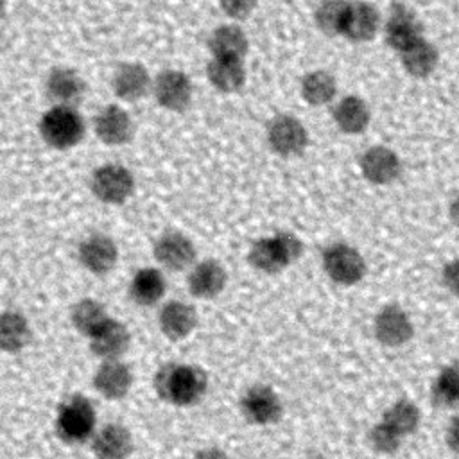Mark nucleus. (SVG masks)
Returning a JSON list of instances; mask_svg holds the SVG:
<instances>
[{
  "label": "nucleus",
  "instance_id": "nucleus-26",
  "mask_svg": "<svg viewBox=\"0 0 459 459\" xmlns=\"http://www.w3.org/2000/svg\"><path fill=\"white\" fill-rule=\"evenodd\" d=\"M32 341V328L29 319L20 310L0 312V351L18 353Z\"/></svg>",
  "mask_w": 459,
  "mask_h": 459
},
{
  "label": "nucleus",
  "instance_id": "nucleus-22",
  "mask_svg": "<svg viewBox=\"0 0 459 459\" xmlns=\"http://www.w3.org/2000/svg\"><path fill=\"white\" fill-rule=\"evenodd\" d=\"M197 326V310L183 299H170L158 312V328L170 341L186 339Z\"/></svg>",
  "mask_w": 459,
  "mask_h": 459
},
{
  "label": "nucleus",
  "instance_id": "nucleus-6",
  "mask_svg": "<svg viewBox=\"0 0 459 459\" xmlns=\"http://www.w3.org/2000/svg\"><path fill=\"white\" fill-rule=\"evenodd\" d=\"M90 190L104 204H122L134 192V176L120 163H104L93 170Z\"/></svg>",
  "mask_w": 459,
  "mask_h": 459
},
{
  "label": "nucleus",
  "instance_id": "nucleus-3",
  "mask_svg": "<svg viewBox=\"0 0 459 459\" xmlns=\"http://www.w3.org/2000/svg\"><path fill=\"white\" fill-rule=\"evenodd\" d=\"M38 129L48 147L66 151L82 140L86 126L77 108L52 106L41 115Z\"/></svg>",
  "mask_w": 459,
  "mask_h": 459
},
{
  "label": "nucleus",
  "instance_id": "nucleus-20",
  "mask_svg": "<svg viewBox=\"0 0 459 459\" xmlns=\"http://www.w3.org/2000/svg\"><path fill=\"white\" fill-rule=\"evenodd\" d=\"M111 90L124 102H136L152 90L149 70L136 61L120 63L111 75Z\"/></svg>",
  "mask_w": 459,
  "mask_h": 459
},
{
  "label": "nucleus",
  "instance_id": "nucleus-9",
  "mask_svg": "<svg viewBox=\"0 0 459 459\" xmlns=\"http://www.w3.org/2000/svg\"><path fill=\"white\" fill-rule=\"evenodd\" d=\"M156 102L167 111H185L194 97V84L190 77L181 70H163L152 79V90Z\"/></svg>",
  "mask_w": 459,
  "mask_h": 459
},
{
  "label": "nucleus",
  "instance_id": "nucleus-10",
  "mask_svg": "<svg viewBox=\"0 0 459 459\" xmlns=\"http://www.w3.org/2000/svg\"><path fill=\"white\" fill-rule=\"evenodd\" d=\"M77 260L84 271L104 276L111 273L118 262L117 242L106 233H90L77 247Z\"/></svg>",
  "mask_w": 459,
  "mask_h": 459
},
{
  "label": "nucleus",
  "instance_id": "nucleus-8",
  "mask_svg": "<svg viewBox=\"0 0 459 459\" xmlns=\"http://www.w3.org/2000/svg\"><path fill=\"white\" fill-rule=\"evenodd\" d=\"M373 335L382 346L400 348L412 339L414 325L405 308L387 303L375 314Z\"/></svg>",
  "mask_w": 459,
  "mask_h": 459
},
{
  "label": "nucleus",
  "instance_id": "nucleus-4",
  "mask_svg": "<svg viewBox=\"0 0 459 459\" xmlns=\"http://www.w3.org/2000/svg\"><path fill=\"white\" fill-rule=\"evenodd\" d=\"M321 264L325 274L341 287H351L362 281L368 265L362 253L348 242H332L323 249Z\"/></svg>",
  "mask_w": 459,
  "mask_h": 459
},
{
  "label": "nucleus",
  "instance_id": "nucleus-1",
  "mask_svg": "<svg viewBox=\"0 0 459 459\" xmlns=\"http://www.w3.org/2000/svg\"><path fill=\"white\" fill-rule=\"evenodd\" d=\"M152 389L169 405L192 407L208 393V373L192 362L169 360L156 369Z\"/></svg>",
  "mask_w": 459,
  "mask_h": 459
},
{
  "label": "nucleus",
  "instance_id": "nucleus-29",
  "mask_svg": "<svg viewBox=\"0 0 459 459\" xmlns=\"http://www.w3.org/2000/svg\"><path fill=\"white\" fill-rule=\"evenodd\" d=\"M111 316L95 298H81L70 307V323L77 333L90 339Z\"/></svg>",
  "mask_w": 459,
  "mask_h": 459
},
{
  "label": "nucleus",
  "instance_id": "nucleus-31",
  "mask_svg": "<svg viewBox=\"0 0 459 459\" xmlns=\"http://www.w3.org/2000/svg\"><path fill=\"white\" fill-rule=\"evenodd\" d=\"M434 405L441 409H454L459 405V360L446 364L436 377L430 387Z\"/></svg>",
  "mask_w": 459,
  "mask_h": 459
},
{
  "label": "nucleus",
  "instance_id": "nucleus-19",
  "mask_svg": "<svg viewBox=\"0 0 459 459\" xmlns=\"http://www.w3.org/2000/svg\"><path fill=\"white\" fill-rule=\"evenodd\" d=\"M95 459H127L133 454L134 441L131 430L122 423H104L97 427L90 439Z\"/></svg>",
  "mask_w": 459,
  "mask_h": 459
},
{
  "label": "nucleus",
  "instance_id": "nucleus-28",
  "mask_svg": "<svg viewBox=\"0 0 459 459\" xmlns=\"http://www.w3.org/2000/svg\"><path fill=\"white\" fill-rule=\"evenodd\" d=\"M206 77L217 91L237 93L246 84L244 61L212 57L206 65Z\"/></svg>",
  "mask_w": 459,
  "mask_h": 459
},
{
  "label": "nucleus",
  "instance_id": "nucleus-14",
  "mask_svg": "<svg viewBox=\"0 0 459 459\" xmlns=\"http://www.w3.org/2000/svg\"><path fill=\"white\" fill-rule=\"evenodd\" d=\"M360 174L373 185H391L402 174V160L391 147L371 145L359 160Z\"/></svg>",
  "mask_w": 459,
  "mask_h": 459
},
{
  "label": "nucleus",
  "instance_id": "nucleus-39",
  "mask_svg": "<svg viewBox=\"0 0 459 459\" xmlns=\"http://www.w3.org/2000/svg\"><path fill=\"white\" fill-rule=\"evenodd\" d=\"M445 441L452 452L459 454V416H454L448 421V425L445 429Z\"/></svg>",
  "mask_w": 459,
  "mask_h": 459
},
{
  "label": "nucleus",
  "instance_id": "nucleus-34",
  "mask_svg": "<svg viewBox=\"0 0 459 459\" xmlns=\"http://www.w3.org/2000/svg\"><path fill=\"white\" fill-rule=\"evenodd\" d=\"M350 0H321L314 11L316 27L326 36H341Z\"/></svg>",
  "mask_w": 459,
  "mask_h": 459
},
{
  "label": "nucleus",
  "instance_id": "nucleus-44",
  "mask_svg": "<svg viewBox=\"0 0 459 459\" xmlns=\"http://www.w3.org/2000/svg\"><path fill=\"white\" fill-rule=\"evenodd\" d=\"M142 459H145V457H142Z\"/></svg>",
  "mask_w": 459,
  "mask_h": 459
},
{
  "label": "nucleus",
  "instance_id": "nucleus-15",
  "mask_svg": "<svg viewBox=\"0 0 459 459\" xmlns=\"http://www.w3.org/2000/svg\"><path fill=\"white\" fill-rule=\"evenodd\" d=\"M382 27L378 9L366 0H350L341 36L353 41L364 43L377 36Z\"/></svg>",
  "mask_w": 459,
  "mask_h": 459
},
{
  "label": "nucleus",
  "instance_id": "nucleus-5",
  "mask_svg": "<svg viewBox=\"0 0 459 459\" xmlns=\"http://www.w3.org/2000/svg\"><path fill=\"white\" fill-rule=\"evenodd\" d=\"M238 409L247 423L267 427L280 421L283 414V402L273 385L253 384L240 394Z\"/></svg>",
  "mask_w": 459,
  "mask_h": 459
},
{
  "label": "nucleus",
  "instance_id": "nucleus-25",
  "mask_svg": "<svg viewBox=\"0 0 459 459\" xmlns=\"http://www.w3.org/2000/svg\"><path fill=\"white\" fill-rule=\"evenodd\" d=\"M335 126L346 134H360L369 127L371 109L359 95H344L332 109Z\"/></svg>",
  "mask_w": 459,
  "mask_h": 459
},
{
  "label": "nucleus",
  "instance_id": "nucleus-36",
  "mask_svg": "<svg viewBox=\"0 0 459 459\" xmlns=\"http://www.w3.org/2000/svg\"><path fill=\"white\" fill-rule=\"evenodd\" d=\"M271 237H273V240L278 247V253L287 267L292 265L303 255V242L299 240L298 235H294L290 231H276Z\"/></svg>",
  "mask_w": 459,
  "mask_h": 459
},
{
  "label": "nucleus",
  "instance_id": "nucleus-11",
  "mask_svg": "<svg viewBox=\"0 0 459 459\" xmlns=\"http://www.w3.org/2000/svg\"><path fill=\"white\" fill-rule=\"evenodd\" d=\"M384 38L385 43L400 54L423 38V27L411 7L405 4H393L384 22Z\"/></svg>",
  "mask_w": 459,
  "mask_h": 459
},
{
  "label": "nucleus",
  "instance_id": "nucleus-27",
  "mask_svg": "<svg viewBox=\"0 0 459 459\" xmlns=\"http://www.w3.org/2000/svg\"><path fill=\"white\" fill-rule=\"evenodd\" d=\"M402 68L414 79H425L434 74L439 63V52L434 43L421 38L400 54Z\"/></svg>",
  "mask_w": 459,
  "mask_h": 459
},
{
  "label": "nucleus",
  "instance_id": "nucleus-24",
  "mask_svg": "<svg viewBox=\"0 0 459 459\" xmlns=\"http://www.w3.org/2000/svg\"><path fill=\"white\" fill-rule=\"evenodd\" d=\"M208 48L212 57L244 61L249 50V39L240 25L222 23L212 30L208 38Z\"/></svg>",
  "mask_w": 459,
  "mask_h": 459
},
{
  "label": "nucleus",
  "instance_id": "nucleus-13",
  "mask_svg": "<svg viewBox=\"0 0 459 459\" xmlns=\"http://www.w3.org/2000/svg\"><path fill=\"white\" fill-rule=\"evenodd\" d=\"M154 260L167 271H185L195 264V246L181 231L161 233L152 246Z\"/></svg>",
  "mask_w": 459,
  "mask_h": 459
},
{
  "label": "nucleus",
  "instance_id": "nucleus-16",
  "mask_svg": "<svg viewBox=\"0 0 459 459\" xmlns=\"http://www.w3.org/2000/svg\"><path fill=\"white\" fill-rule=\"evenodd\" d=\"M84 79L70 66H54L45 79V95L52 106L75 108L84 97Z\"/></svg>",
  "mask_w": 459,
  "mask_h": 459
},
{
  "label": "nucleus",
  "instance_id": "nucleus-30",
  "mask_svg": "<svg viewBox=\"0 0 459 459\" xmlns=\"http://www.w3.org/2000/svg\"><path fill=\"white\" fill-rule=\"evenodd\" d=\"M299 93L310 106H326L337 95V81L326 70H310L299 81Z\"/></svg>",
  "mask_w": 459,
  "mask_h": 459
},
{
  "label": "nucleus",
  "instance_id": "nucleus-37",
  "mask_svg": "<svg viewBox=\"0 0 459 459\" xmlns=\"http://www.w3.org/2000/svg\"><path fill=\"white\" fill-rule=\"evenodd\" d=\"M219 7L231 22H242L256 9V0H219Z\"/></svg>",
  "mask_w": 459,
  "mask_h": 459
},
{
  "label": "nucleus",
  "instance_id": "nucleus-42",
  "mask_svg": "<svg viewBox=\"0 0 459 459\" xmlns=\"http://www.w3.org/2000/svg\"><path fill=\"white\" fill-rule=\"evenodd\" d=\"M7 13V0H0V20L5 16Z\"/></svg>",
  "mask_w": 459,
  "mask_h": 459
},
{
  "label": "nucleus",
  "instance_id": "nucleus-40",
  "mask_svg": "<svg viewBox=\"0 0 459 459\" xmlns=\"http://www.w3.org/2000/svg\"><path fill=\"white\" fill-rule=\"evenodd\" d=\"M192 459H230V455L219 446H204L197 450Z\"/></svg>",
  "mask_w": 459,
  "mask_h": 459
},
{
  "label": "nucleus",
  "instance_id": "nucleus-2",
  "mask_svg": "<svg viewBox=\"0 0 459 459\" xmlns=\"http://www.w3.org/2000/svg\"><path fill=\"white\" fill-rule=\"evenodd\" d=\"M54 430L65 445L90 443L97 430V409L93 402L81 393L65 396L56 411Z\"/></svg>",
  "mask_w": 459,
  "mask_h": 459
},
{
  "label": "nucleus",
  "instance_id": "nucleus-38",
  "mask_svg": "<svg viewBox=\"0 0 459 459\" xmlns=\"http://www.w3.org/2000/svg\"><path fill=\"white\" fill-rule=\"evenodd\" d=\"M441 285L459 298V258H452L441 267Z\"/></svg>",
  "mask_w": 459,
  "mask_h": 459
},
{
  "label": "nucleus",
  "instance_id": "nucleus-18",
  "mask_svg": "<svg viewBox=\"0 0 459 459\" xmlns=\"http://www.w3.org/2000/svg\"><path fill=\"white\" fill-rule=\"evenodd\" d=\"M228 283V273L224 265L215 258H204L195 262L186 276L188 292L197 299L217 298Z\"/></svg>",
  "mask_w": 459,
  "mask_h": 459
},
{
  "label": "nucleus",
  "instance_id": "nucleus-35",
  "mask_svg": "<svg viewBox=\"0 0 459 459\" xmlns=\"http://www.w3.org/2000/svg\"><path fill=\"white\" fill-rule=\"evenodd\" d=\"M368 441L375 452H378L382 455H393L400 450V446L403 443V436L394 427H391L387 421L380 420L378 423H375L369 429Z\"/></svg>",
  "mask_w": 459,
  "mask_h": 459
},
{
  "label": "nucleus",
  "instance_id": "nucleus-41",
  "mask_svg": "<svg viewBox=\"0 0 459 459\" xmlns=\"http://www.w3.org/2000/svg\"><path fill=\"white\" fill-rule=\"evenodd\" d=\"M448 217H450L452 224L459 228V192L452 197V201L448 204Z\"/></svg>",
  "mask_w": 459,
  "mask_h": 459
},
{
  "label": "nucleus",
  "instance_id": "nucleus-32",
  "mask_svg": "<svg viewBox=\"0 0 459 459\" xmlns=\"http://www.w3.org/2000/svg\"><path fill=\"white\" fill-rule=\"evenodd\" d=\"M247 260L253 269L264 273V274H276L287 269L285 262L281 260L278 247L273 240V237H262L255 240L249 247Z\"/></svg>",
  "mask_w": 459,
  "mask_h": 459
},
{
  "label": "nucleus",
  "instance_id": "nucleus-33",
  "mask_svg": "<svg viewBox=\"0 0 459 459\" xmlns=\"http://www.w3.org/2000/svg\"><path fill=\"white\" fill-rule=\"evenodd\" d=\"M382 420L394 427L405 437L418 430L421 423V411L412 400L400 398L384 412Z\"/></svg>",
  "mask_w": 459,
  "mask_h": 459
},
{
  "label": "nucleus",
  "instance_id": "nucleus-7",
  "mask_svg": "<svg viewBox=\"0 0 459 459\" xmlns=\"http://www.w3.org/2000/svg\"><path fill=\"white\" fill-rule=\"evenodd\" d=\"M265 140L269 149L283 158L299 156L308 145V131L292 115H278L267 124Z\"/></svg>",
  "mask_w": 459,
  "mask_h": 459
},
{
  "label": "nucleus",
  "instance_id": "nucleus-12",
  "mask_svg": "<svg viewBox=\"0 0 459 459\" xmlns=\"http://www.w3.org/2000/svg\"><path fill=\"white\" fill-rule=\"evenodd\" d=\"M133 382H134L133 369L122 359L100 360L91 377V384L95 391L102 398L111 402L126 398L133 387Z\"/></svg>",
  "mask_w": 459,
  "mask_h": 459
},
{
  "label": "nucleus",
  "instance_id": "nucleus-43",
  "mask_svg": "<svg viewBox=\"0 0 459 459\" xmlns=\"http://www.w3.org/2000/svg\"><path fill=\"white\" fill-rule=\"evenodd\" d=\"M305 459H328V457H325V455H319V454H316V455H308V457H305Z\"/></svg>",
  "mask_w": 459,
  "mask_h": 459
},
{
  "label": "nucleus",
  "instance_id": "nucleus-17",
  "mask_svg": "<svg viewBox=\"0 0 459 459\" xmlns=\"http://www.w3.org/2000/svg\"><path fill=\"white\" fill-rule=\"evenodd\" d=\"M97 138L104 145H124L133 138L134 124L131 115L118 104H106L93 120Z\"/></svg>",
  "mask_w": 459,
  "mask_h": 459
},
{
  "label": "nucleus",
  "instance_id": "nucleus-23",
  "mask_svg": "<svg viewBox=\"0 0 459 459\" xmlns=\"http://www.w3.org/2000/svg\"><path fill=\"white\" fill-rule=\"evenodd\" d=\"M129 298L138 307H152L160 303L167 292V280L158 267L138 269L127 287Z\"/></svg>",
  "mask_w": 459,
  "mask_h": 459
},
{
  "label": "nucleus",
  "instance_id": "nucleus-21",
  "mask_svg": "<svg viewBox=\"0 0 459 459\" xmlns=\"http://www.w3.org/2000/svg\"><path fill=\"white\" fill-rule=\"evenodd\" d=\"M90 351L99 359V360H108V359H122L126 351L131 346V332L129 328L115 319L109 317L90 339H88Z\"/></svg>",
  "mask_w": 459,
  "mask_h": 459
}]
</instances>
